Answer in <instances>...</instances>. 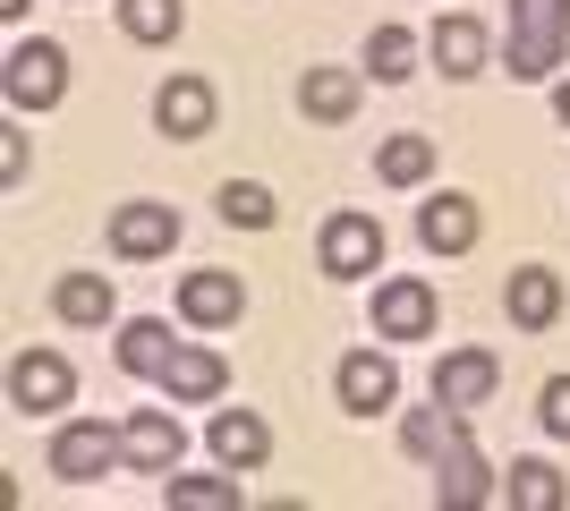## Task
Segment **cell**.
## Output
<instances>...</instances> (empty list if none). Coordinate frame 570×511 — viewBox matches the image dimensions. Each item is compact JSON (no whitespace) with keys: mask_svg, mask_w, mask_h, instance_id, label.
Listing matches in <instances>:
<instances>
[{"mask_svg":"<svg viewBox=\"0 0 570 511\" xmlns=\"http://www.w3.org/2000/svg\"><path fill=\"white\" fill-rule=\"evenodd\" d=\"M570 43V0H511V77L546 86Z\"/></svg>","mask_w":570,"mask_h":511,"instance_id":"cell-1","label":"cell"},{"mask_svg":"<svg viewBox=\"0 0 570 511\" xmlns=\"http://www.w3.org/2000/svg\"><path fill=\"white\" fill-rule=\"evenodd\" d=\"M111 461H128V443H119L102 417H77V426L51 435V478H69V487H95Z\"/></svg>","mask_w":570,"mask_h":511,"instance_id":"cell-2","label":"cell"},{"mask_svg":"<svg viewBox=\"0 0 570 511\" xmlns=\"http://www.w3.org/2000/svg\"><path fill=\"white\" fill-rule=\"evenodd\" d=\"M60 95H69V51L60 43H18L9 51V102H18V111H51Z\"/></svg>","mask_w":570,"mask_h":511,"instance_id":"cell-3","label":"cell"},{"mask_svg":"<svg viewBox=\"0 0 570 511\" xmlns=\"http://www.w3.org/2000/svg\"><path fill=\"white\" fill-rule=\"evenodd\" d=\"M383 265V222L375 214H333L324 222V273L333 282H357V273Z\"/></svg>","mask_w":570,"mask_h":511,"instance_id":"cell-4","label":"cell"},{"mask_svg":"<svg viewBox=\"0 0 570 511\" xmlns=\"http://www.w3.org/2000/svg\"><path fill=\"white\" fill-rule=\"evenodd\" d=\"M426 469H434V503H443V511H469V503H485V494H494V469H485V452H476L469 435L443 443Z\"/></svg>","mask_w":570,"mask_h":511,"instance_id":"cell-5","label":"cell"},{"mask_svg":"<svg viewBox=\"0 0 570 511\" xmlns=\"http://www.w3.org/2000/svg\"><path fill=\"white\" fill-rule=\"evenodd\" d=\"M333 392H341V410L375 417V410H392L401 375H392V358H383V350H350V358H341V375H333Z\"/></svg>","mask_w":570,"mask_h":511,"instance_id":"cell-6","label":"cell"},{"mask_svg":"<svg viewBox=\"0 0 570 511\" xmlns=\"http://www.w3.org/2000/svg\"><path fill=\"white\" fill-rule=\"evenodd\" d=\"M111 247L128 256V265L170 256V247H179V214H170V205H119L111 214Z\"/></svg>","mask_w":570,"mask_h":511,"instance_id":"cell-7","label":"cell"},{"mask_svg":"<svg viewBox=\"0 0 570 511\" xmlns=\"http://www.w3.org/2000/svg\"><path fill=\"white\" fill-rule=\"evenodd\" d=\"M154 128L179 137V146H196V137L214 128V86H205V77H170L163 95H154Z\"/></svg>","mask_w":570,"mask_h":511,"instance_id":"cell-8","label":"cell"},{"mask_svg":"<svg viewBox=\"0 0 570 511\" xmlns=\"http://www.w3.org/2000/svg\"><path fill=\"white\" fill-rule=\"evenodd\" d=\"M69 392H77V375H69V358H51V350H26V358L9 366V401H18V410H69Z\"/></svg>","mask_w":570,"mask_h":511,"instance_id":"cell-9","label":"cell"},{"mask_svg":"<svg viewBox=\"0 0 570 511\" xmlns=\"http://www.w3.org/2000/svg\"><path fill=\"white\" fill-rule=\"evenodd\" d=\"M375 333L383 341H426L434 333V291L426 282H383L375 291Z\"/></svg>","mask_w":570,"mask_h":511,"instance_id":"cell-10","label":"cell"},{"mask_svg":"<svg viewBox=\"0 0 570 511\" xmlns=\"http://www.w3.org/2000/svg\"><path fill=\"white\" fill-rule=\"evenodd\" d=\"M119 443H128V461H137V469L170 478V469H179V443H188V435H179V417H170V410H137L128 426H119Z\"/></svg>","mask_w":570,"mask_h":511,"instance_id":"cell-11","label":"cell"},{"mask_svg":"<svg viewBox=\"0 0 570 511\" xmlns=\"http://www.w3.org/2000/svg\"><path fill=\"white\" fill-rule=\"evenodd\" d=\"M494 384H502V366L485 350H452V358L434 366V401H452V410H476Z\"/></svg>","mask_w":570,"mask_h":511,"instance_id":"cell-12","label":"cell"},{"mask_svg":"<svg viewBox=\"0 0 570 511\" xmlns=\"http://www.w3.org/2000/svg\"><path fill=\"white\" fill-rule=\"evenodd\" d=\"M247 291H238V273H188L179 282V316L188 324H238Z\"/></svg>","mask_w":570,"mask_h":511,"instance_id":"cell-13","label":"cell"},{"mask_svg":"<svg viewBox=\"0 0 570 511\" xmlns=\"http://www.w3.org/2000/svg\"><path fill=\"white\" fill-rule=\"evenodd\" d=\"M154 384H163L170 401H214V392L230 384V366H222L214 350H188V341H179V350H170V366L154 375Z\"/></svg>","mask_w":570,"mask_h":511,"instance_id":"cell-14","label":"cell"},{"mask_svg":"<svg viewBox=\"0 0 570 511\" xmlns=\"http://www.w3.org/2000/svg\"><path fill=\"white\" fill-rule=\"evenodd\" d=\"M502 307H511V324L546 333V324L562 316V282H553L546 265H520V273H511V291H502Z\"/></svg>","mask_w":570,"mask_h":511,"instance_id":"cell-15","label":"cell"},{"mask_svg":"<svg viewBox=\"0 0 570 511\" xmlns=\"http://www.w3.org/2000/svg\"><path fill=\"white\" fill-rule=\"evenodd\" d=\"M417 239H426L434 256H469L476 247V205L469 196H434L426 214H417Z\"/></svg>","mask_w":570,"mask_h":511,"instance_id":"cell-16","label":"cell"},{"mask_svg":"<svg viewBox=\"0 0 570 511\" xmlns=\"http://www.w3.org/2000/svg\"><path fill=\"white\" fill-rule=\"evenodd\" d=\"M214 452H222V469H264L273 435H264L256 410H222V417H214Z\"/></svg>","mask_w":570,"mask_h":511,"instance_id":"cell-17","label":"cell"},{"mask_svg":"<svg viewBox=\"0 0 570 511\" xmlns=\"http://www.w3.org/2000/svg\"><path fill=\"white\" fill-rule=\"evenodd\" d=\"M298 111H307V120H350L357 111V69H307L298 77Z\"/></svg>","mask_w":570,"mask_h":511,"instance_id":"cell-18","label":"cell"},{"mask_svg":"<svg viewBox=\"0 0 570 511\" xmlns=\"http://www.w3.org/2000/svg\"><path fill=\"white\" fill-rule=\"evenodd\" d=\"M51 307H60V324H111V282L102 273H60V291H51Z\"/></svg>","mask_w":570,"mask_h":511,"instance_id":"cell-19","label":"cell"},{"mask_svg":"<svg viewBox=\"0 0 570 511\" xmlns=\"http://www.w3.org/2000/svg\"><path fill=\"white\" fill-rule=\"evenodd\" d=\"M434 69L443 77H476L485 69V26L476 18H443L434 26Z\"/></svg>","mask_w":570,"mask_h":511,"instance_id":"cell-20","label":"cell"},{"mask_svg":"<svg viewBox=\"0 0 570 511\" xmlns=\"http://www.w3.org/2000/svg\"><path fill=\"white\" fill-rule=\"evenodd\" d=\"M170 350H179V341H170V324H154V316H137L119 333V366H128V375H163Z\"/></svg>","mask_w":570,"mask_h":511,"instance_id":"cell-21","label":"cell"},{"mask_svg":"<svg viewBox=\"0 0 570 511\" xmlns=\"http://www.w3.org/2000/svg\"><path fill=\"white\" fill-rule=\"evenodd\" d=\"M426 170H434V137H383L375 179H392V188H417Z\"/></svg>","mask_w":570,"mask_h":511,"instance_id":"cell-22","label":"cell"},{"mask_svg":"<svg viewBox=\"0 0 570 511\" xmlns=\"http://www.w3.org/2000/svg\"><path fill=\"white\" fill-rule=\"evenodd\" d=\"M511 511H562V469L553 461H511Z\"/></svg>","mask_w":570,"mask_h":511,"instance_id":"cell-23","label":"cell"},{"mask_svg":"<svg viewBox=\"0 0 570 511\" xmlns=\"http://www.w3.org/2000/svg\"><path fill=\"white\" fill-rule=\"evenodd\" d=\"M170 511H238V478H163Z\"/></svg>","mask_w":570,"mask_h":511,"instance_id":"cell-24","label":"cell"},{"mask_svg":"<svg viewBox=\"0 0 570 511\" xmlns=\"http://www.w3.org/2000/svg\"><path fill=\"white\" fill-rule=\"evenodd\" d=\"M119 26H128L137 43H170V35L188 26V9H179V0H119Z\"/></svg>","mask_w":570,"mask_h":511,"instance_id":"cell-25","label":"cell"},{"mask_svg":"<svg viewBox=\"0 0 570 511\" xmlns=\"http://www.w3.org/2000/svg\"><path fill=\"white\" fill-rule=\"evenodd\" d=\"M409 60H417L409 26H375V35H366V69H375L383 86H401V77H409Z\"/></svg>","mask_w":570,"mask_h":511,"instance_id":"cell-26","label":"cell"},{"mask_svg":"<svg viewBox=\"0 0 570 511\" xmlns=\"http://www.w3.org/2000/svg\"><path fill=\"white\" fill-rule=\"evenodd\" d=\"M222 222H238V230H273V196H264L256 179H230V188H222Z\"/></svg>","mask_w":570,"mask_h":511,"instance_id":"cell-27","label":"cell"},{"mask_svg":"<svg viewBox=\"0 0 570 511\" xmlns=\"http://www.w3.org/2000/svg\"><path fill=\"white\" fill-rule=\"evenodd\" d=\"M537 417H546V435H562V443H570V375H553V384H546Z\"/></svg>","mask_w":570,"mask_h":511,"instance_id":"cell-28","label":"cell"},{"mask_svg":"<svg viewBox=\"0 0 570 511\" xmlns=\"http://www.w3.org/2000/svg\"><path fill=\"white\" fill-rule=\"evenodd\" d=\"M0 170H9V179H26V137H18V128H0Z\"/></svg>","mask_w":570,"mask_h":511,"instance_id":"cell-29","label":"cell"},{"mask_svg":"<svg viewBox=\"0 0 570 511\" xmlns=\"http://www.w3.org/2000/svg\"><path fill=\"white\" fill-rule=\"evenodd\" d=\"M553 120H562V128H570V86H562V95H553Z\"/></svg>","mask_w":570,"mask_h":511,"instance_id":"cell-30","label":"cell"},{"mask_svg":"<svg viewBox=\"0 0 570 511\" xmlns=\"http://www.w3.org/2000/svg\"><path fill=\"white\" fill-rule=\"evenodd\" d=\"M0 9H9V18H26V0H0Z\"/></svg>","mask_w":570,"mask_h":511,"instance_id":"cell-31","label":"cell"}]
</instances>
